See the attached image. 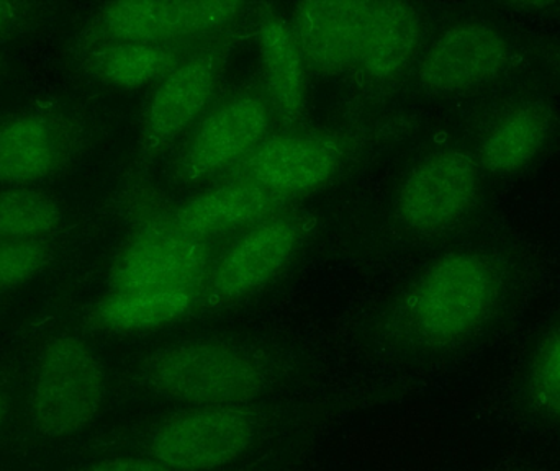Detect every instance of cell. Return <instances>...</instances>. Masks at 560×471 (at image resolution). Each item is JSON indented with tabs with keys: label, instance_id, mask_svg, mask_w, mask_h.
<instances>
[{
	"label": "cell",
	"instance_id": "cell-1",
	"mask_svg": "<svg viewBox=\"0 0 560 471\" xmlns=\"http://www.w3.org/2000/svg\"><path fill=\"white\" fill-rule=\"evenodd\" d=\"M512 299V273L495 254L456 250L434 260L415 280L395 318L408 344L428 354H446L492 332Z\"/></svg>",
	"mask_w": 560,
	"mask_h": 471
},
{
	"label": "cell",
	"instance_id": "cell-2",
	"mask_svg": "<svg viewBox=\"0 0 560 471\" xmlns=\"http://www.w3.org/2000/svg\"><path fill=\"white\" fill-rule=\"evenodd\" d=\"M143 380L161 397L192 408L245 407L268 387L258 355L225 341H184L147 358Z\"/></svg>",
	"mask_w": 560,
	"mask_h": 471
},
{
	"label": "cell",
	"instance_id": "cell-3",
	"mask_svg": "<svg viewBox=\"0 0 560 471\" xmlns=\"http://www.w3.org/2000/svg\"><path fill=\"white\" fill-rule=\"evenodd\" d=\"M107 391L94 352L74 335H58L43 348L28 398L33 431L45 439L82 433L101 413Z\"/></svg>",
	"mask_w": 560,
	"mask_h": 471
},
{
	"label": "cell",
	"instance_id": "cell-4",
	"mask_svg": "<svg viewBox=\"0 0 560 471\" xmlns=\"http://www.w3.org/2000/svg\"><path fill=\"white\" fill-rule=\"evenodd\" d=\"M272 120L266 94L238 92L220 102L190 130L177 157V179L203 182L236 169L271 137Z\"/></svg>",
	"mask_w": 560,
	"mask_h": 471
},
{
	"label": "cell",
	"instance_id": "cell-5",
	"mask_svg": "<svg viewBox=\"0 0 560 471\" xmlns=\"http://www.w3.org/2000/svg\"><path fill=\"white\" fill-rule=\"evenodd\" d=\"M480 173L476 156L457 148L428 154L401 182L395 216L417 235H438L453 228L476 207Z\"/></svg>",
	"mask_w": 560,
	"mask_h": 471
},
{
	"label": "cell",
	"instance_id": "cell-6",
	"mask_svg": "<svg viewBox=\"0 0 560 471\" xmlns=\"http://www.w3.org/2000/svg\"><path fill=\"white\" fill-rule=\"evenodd\" d=\"M256 433L255 414L243 407L190 408L154 429L150 454L171 471H212L238 460Z\"/></svg>",
	"mask_w": 560,
	"mask_h": 471
},
{
	"label": "cell",
	"instance_id": "cell-7",
	"mask_svg": "<svg viewBox=\"0 0 560 471\" xmlns=\"http://www.w3.org/2000/svg\"><path fill=\"white\" fill-rule=\"evenodd\" d=\"M242 2L127 0L105 3L95 13L91 39L176 45L232 25L245 12Z\"/></svg>",
	"mask_w": 560,
	"mask_h": 471
},
{
	"label": "cell",
	"instance_id": "cell-8",
	"mask_svg": "<svg viewBox=\"0 0 560 471\" xmlns=\"http://www.w3.org/2000/svg\"><path fill=\"white\" fill-rule=\"evenodd\" d=\"M223 66L222 49H207L186 56L154 85L141 120L143 156H156L199 123L215 98Z\"/></svg>",
	"mask_w": 560,
	"mask_h": 471
},
{
	"label": "cell",
	"instance_id": "cell-9",
	"mask_svg": "<svg viewBox=\"0 0 560 471\" xmlns=\"http://www.w3.org/2000/svg\"><path fill=\"white\" fill-rule=\"evenodd\" d=\"M513 49L495 26L463 22L441 32L424 49L417 78L424 91L454 95L497 81L512 64Z\"/></svg>",
	"mask_w": 560,
	"mask_h": 471
},
{
	"label": "cell",
	"instance_id": "cell-10",
	"mask_svg": "<svg viewBox=\"0 0 560 471\" xmlns=\"http://www.w3.org/2000/svg\"><path fill=\"white\" fill-rule=\"evenodd\" d=\"M345 163V148L323 133L271 134L232 170L229 179L245 180L289 202L335 179Z\"/></svg>",
	"mask_w": 560,
	"mask_h": 471
},
{
	"label": "cell",
	"instance_id": "cell-11",
	"mask_svg": "<svg viewBox=\"0 0 560 471\" xmlns=\"http://www.w3.org/2000/svg\"><path fill=\"white\" fill-rule=\"evenodd\" d=\"M300 240L299 222L280 213L245 229L210 267L203 283L207 298L222 305L265 289L292 262Z\"/></svg>",
	"mask_w": 560,
	"mask_h": 471
},
{
	"label": "cell",
	"instance_id": "cell-12",
	"mask_svg": "<svg viewBox=\"0 0 560 471\" xmlns=\"http://www.w3.org/2000/svg\"><path fill=\"white\" fill-rule=\"evenodd\" d=\"M206 240L189 239L141 223L115 257L114 290H199L212 267Z\"/></svg>",
	"mask_w": 560,
	"mask_h": 471
},
{
	"label": "cell",
	"instance_id": "cell-13",
	"mask_svg": "<svg viewBox=\"0 0 560 471\" xmlns=\"http://www.w3.org/2000/svg\"><path fill=\"white\" fill-rule=\"evenodd\" d=\"M285 203L287 200L272 196L255 184L229 179L180 203L166 215L141 223L158 226L176 236L207 243L210 237L229 235L240 229L245 232L278 215Z\"/></svg>",
	"mask_w": 560,
	"mask_h": 471
},
{
	"label": "cell",
	"instance_id": "cell-14",
	"mask_svg": "<svg viewBox=\"0 0 560 471\" xmlns=\"http://www.w3.org/2000/svg\"><path fill=\"white\" fill-rule=\"evenodd\" d=\"M78 130L55 111H32L0 125V182L23 187L59 173L74 156Z\"/></svg>",
	"mask_w": 560,
	"mask_h": 471
},
{
	"label": "cell",
	"instance_id": "cell-15",
	"mask_svg": "<svg viewBox=\"0 0 560 471\" xmlns=\"http://www.w3.org/2000/svg\"><path fill=\"white\" fill-rule=\"evenodd\" d=\"M365 0H322L295 5L290 28L312 71L342 74L358 66Z\"/></svg>",
	"mask_w": 560,
	"mask_h": 471
},
{
	"label": "cell",
	"instance_id": "cell-16",
	"mask_svg": "<svg viewBox=\"0 0 560 471\" xmlns=\"http://www.w3.org/2000/svg\"><path fill=\"white\" fill-rule=\"evenodd\" d=\"M506 408L526 433L560 440V316L536 339Z\"/></svg>",
	"mask_w": 560,
	"mask_h": 471
},
{
	"label": "cell",
	"instance_id": "cell-17",
	"mask_svg": "<svg viewBox=\"0 0 560 471\" xmlns=\"http://www.w3.org/2000/svg\"><path fill=\"white\" fill-rule=\"evenodd\" d=\"M424 22L420 10L398 0H365L358 66L374 81L400 75L420 55Z\"/></svg>",
	"mask_w": 560,
	"mask_h": 471
},
{
	"label": "cell",
	"instance_id": "cell-18",
	"mask_svg": "<svg viewBox=\"0 0 560 471\" xmlns=\"http://www.w3.org/2000/svg\"><path fill=\"white\" fill-rule=\"evenodd\" d=\"M259 58L266 82V97L275 117L295 125L305 114L308 98V64L296 45L289 22L266 15L256 30Z\"/></svg>",
	"mask_w": 560,
	"mask_h": 471
},
{
	"label": "cell",
	"instance_id": "cell-19",
	"mask_svg": "<svg viewBox=\"0 0 560 471\" xmlns=\"http://www.w3.org/2000/svg\"><path fill=\"white\" fill-rule=\"evenodd\" d=\"M552 111L546 102L523 101L503 111L483 133L477 146L480 170L509 176L528 166L548 143Z\"/></svg>",
	"mask_w": 560,
	"mask_h": 471
},
{
	"label": "cell",
	"instance_id": "cell-20",
	"mask_svg": "<svg viewBox=\"0 0 560 471\" xmlns=\"http://www.w3.org/2000/svg\"><path fill=\"white\" fill-rule=\"evenodd\" d=\"M199 290H114L105 293L89 313L98 331L137 334L156 331L192 311Z\"/></svg>",
	"mask_w": 560,
	"mask_h": 471
},
{
	"label": "cell",
	"instance_id": "cell-21",
	"mask_svg": "<svg viewBox=\"0 0 560 471\" xmlns=\"http://www.w3.org/2000/svg\"><path fill=\"white\" fill-rule=\"evenodd\" d=\"M184 58L186 55L177 45L91 39L84 64L104 84L133 91L156 85Z\"/></svg>",
	"mask_w": 560,
	"mask_h": 471
},
{
	"label": "cell",
	"instance_id": "cell-22",
	"mask_svg": "<svg viewBox=\"0 0 560 471\" xmlns=\"http://www.w3.org/2000/svg\"><path fill=\"white\" fill-rule=\"evenodd\" d=\"M61 222V205L43 190L13 187L0 192V243L45 240Z\"/></svg>",
	"mask_w": 560,
	"mask_h": 471
},
{
	"label": "cell",
	"instance_id": "cell-23",
	"mask_svg": "<svg viewBox=\"0 0 560 471\" xmlns=\"http://www.w3.org/2000/svg\"><path fill=\"white\" fill-rule=\"evenodd\" d=\"M51 260V247L45 240L0 243V295L30 282Z\"/></svg>",
	"mask_w": 560,
	"mask_h": 471
},
{
	"label": "cell",
	"instance_id": "cell-24",
	"mask_svg": "<svg viewBox=\"0 0 560 471\" xmlns=\"http://www.w3.org/2000/svg\"><path fill=\"white\" fill-rule=\"evenodd\" d=\"M82 471H171L153 457H117L102 460Z\"/></svg>",
	"mask_w": 560,
	"mask_h": 471
},
{
	"label": "cell",
	"instance_id": "cell-25",
	"mask_svg": "<svg viewBox=\"0 0 560 471\" xmlns=\"http://www.w3.org/2000/svg\"><path fill=\"white\" fill-rule=\"evenodd\" d=\"M20 10L16 3L0 2V36L9 32L10 26L19 19Z\"/></svg>",
	"mask_w": 560,
	"mask_h": 471
},
{
	"label": "cell",
	"instance_id": "cell-26",
	"mask_svg": "<svg viewBox=\"0 0 560 471\" xmlns=\"http://www.w3.org/2000/svg\"><path fill=\"white\" fill-rule=\"evenodd\" d=\"M542 56H545L546 61H548L560 75V46H548V48H542Z\"/></svg>",
	"mask_w": 560,
	"mask_h": 471
},
{
	"label": "cell",
	"instance_id": "cell-27",
	"mask_svg": "<svg viewBox=\"0 0 560 471\" xmlns=\"http://www.w3.org/2000/svg\"><path fill=\"white\" fill-rule=\"evenodd\" d=\"M7 414H9V397L5 391L0 388V429L5 424Z\"/></svg>",
	"mask_w": 560,
	"mask_h": 471
}]
</instances>
